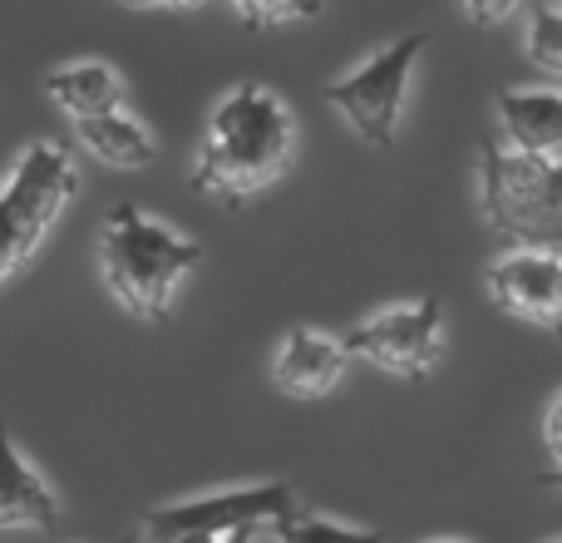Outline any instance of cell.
Segmentation results:
<instances>
[{"instance_id": "20", "label": "cell", "mask_w": 562, "mask_h": 543, "mask_svg": "<svg viewBox=\"0 0 562 543\" xmlns=\"http://www.w3.org/2000/svg\"><path fill=\"white\" fill-rule=\"evenodd\" d=\"M257 539V529H243V534H227L223 543H252Z\"/></svg>"}, {"instance_id": "5", "label": "cell", "mask_w": 562, "mask_h": 543, "mask_svg": "<svg viewBox=\"0 0 562 543\" xmlns=\"http://www.w3.org/2000/svg\"><path fill=\"white\" fill-rule=\"evenodd\" d=\"M296 489L286 479L267 485L223 489V495H198L178 505H158L144 514V543H173V539H227L243 529H272L286 514H296Z\"/></svg>"}, {"instance_id": "19", "label": "cell", "mask_w": 562, "mask_h": 543, "mask_svg": "<svg viewBox=\"0 0 562 543\" xmlns=\"http://www.w3.org/2000/svg\"><path fill=\"white\" fill-rule=\"evenodd\" d=\"M514 15V5H498V10H469V20H479V25H498V20Z\"/></svg>"}, {"instance_id": "2", "label": "cell", "mask_w": 562, "mask_h": 543, "mask_svg": "<svg viewBox=\"0 0 562 543\" xmlns=\"http://www.w3.org/2000/svg\"><path fill=\"white\" fill-rule=\"evenodd\" d=\"M198 263H203V247L193 237L154 223L134 203H119L99 237V272H104L109 297L144 321L168 317L178 287Z\"/></svg>"}, {"instance_id": "3", "label": "cell", "mask_w": 562, "mask_h": 543, "mask_svg": "<svg viewBox=\"0 0 562 543\" xmlns=\"http://www.w3.org/2000/svg\"><path fill=\"white\" fill-rule=\"evenodd\" d=\"M479 203L518 247L562 243V158H524L498 138L479 144Z\"/></svg>"}, {"instance_id": "24", "label": "cell", "mask_w": 562, "mask_h": 543, "mask_svg": "<svg viewBox=\"0 0 562 543\" xmlns=\"http://www.w3.org/2000/svg\"><path fill=\"white\" fill-rule=\"evenodd\" d=\"M553 543H562V539H553Z\"/></svg>"}, {"instance_id": "13", "label": "cell", "mask_w": 562, "mask_h": 543, "mask_svg": "<svg viewBox=\"0 0 562 543\" xmlns=\"http://www.w3.org/2000/svg\"><path fill=\"white\" fill-rule=\"evenodd\" d=\"M75 134H79V144H85L89 154H94L99 164H109V168H148L154 164V154H158L154 134H148L134 114H124V109L79 119Z\"/></svg>"}, {"instance_id": "11", "label": "cell", "mask_w": 562, "mask_h": 543, "mask_svg": "<svg viewBox=\"0 0 562 543\" xmlns=\"http://www.w3.org/2000/svg\"><path fill=\"white\" fill-rule=\"evenodd\" d=\"M5 529L55 534L59 529V499H55V489L35 475V465L15 450L5 420H0V534H5Z\"/></svg>"}, {"instance_id": "10", "label": "cell", "mask_w": 562, "mask_h": 543, "mask_svg": "<svg viewBox=\"0 0 562 543\" xmlns=\"http://www.w3.org/2000/svg\"><path fill=\"white\" fill-rule=\"evenodd\" d=\"M498 144L524 158H562V89H498Z\"/></svg>"}, {"instance_id": "16", "label": "cell", "mask_w": 562, "mask_h": 543, "mask_svg": "<svg viewBox=\"0 0 562 543\" xmlns=\"http://www.w3.org/2000/svg\"><path fill=\"white\" fill-rule=\"evenodd\" d=\"M35 257V243H30L25 233H20V223L10 218V208H5V198H0V281H10L20 267Z\"/></svg>"}, {"instance_id": "14", "label": "cell", "mask_w": 562, "mask_h": 543, "mask_svg": "<svg viewBox=\"0 0 562 543\" xmlns=\"http://www.w3.org/2000/svg\"><path fill=\"white\" fill-rule=\"evenodd\" d=\"M277 543H385L380 529H360V524H340V519H321V514H286L281 524H272Z\"/></svg>"}, {"instance_id": "21", "label": "cell", "mask_w": 562, "mask_h": 543, "mask_svg": "<svg viewBox=\"0 0 562 543\" xmlns=\"http://www.w3.org/2000/svg\"><path fill=\"white\" fill-rule=\"evenodd\" d=\"M173 543H223V539H198V534H193V539H173Z\"/></svg>"}, {"instance_id": "4", "label": "cell", "mask_w": 562, "mask_h": 543, "mask_svg": "<svg viewBox=\"0 0 562 543\" xmlns=\"http://www.w3.org/2000/svg\"><path fill=\"white\" fill-rule=\"evenodd\" d=\"M429 35L425 30H409V35L390 40L385 49L356 65L346 79H330L326 85V104L340 109L356 138H366L370 148H395L400 138V119H405V95L409 79H415V65L425 55Z\"/></svg>"}, {"instance_id": "17", "label": "cell", "mask_w": 562, "mask_h": 543, "mask_svg": "<svg viewBox=\"0 0 562 543\" xmlns=\"http://www.w3.org/2000/svg\"><path fill=\"white\" fill-rule=\"evenodd\" d=\"M237 15H243V25L262 30V25H291V20H316L321 5H243Z\"/></svg>"}, {"instance_id": "15", "label": "cell", "mask_w": 562, "mask_h": 543, "mask_svg": "<svg viewBox=\"0 0 562 543\" xmlns=\"http://www.w3.org/2000/svg\"><path fill=\"white\" fill-rule=\"evenodd\" d=\"M528 59L548 75H562V10L533 5V25H528Z\"/></svg>"}, {"instance_id": "18", "label": "cell", "mask_w": 562, "mask_h": 543, "mask_svg": "<svg viewBox=\"0 0 562 543\" xmlns=\"http://www.w3.org/2000/svg\"><path fill=\"white\" fill-rule=\"evenodd\" d=\"M543 440H548V455H553L558 475H562V396L548 406V420H543Z\"/></svg>"}, {"instance_id": "12", "label": "cell", "mask_w": 562, "mask_h": 543, "mask_svg": "<svg viewBox=\"0 0 562 543\" xmlns=\"http://www.w3.org/2000/svg\"><path fill=\"white\" fill-rule=\"evenodd\" d=\"M45 95L55 99V109H65L69 119H94V114H114L124 104V79L114 65L99 59H79V65H59L45 75Z\"/></svg>"}, {"instance_id": "1", "label": "cell", "mask_w": 562, "mask_h": 543, "mask_svg": "<svg viewBox=\"0 0 562 543\" xmlns=\"http://www.w3.org/2000/svg\"><path fill=\"white\" fill-rule=\"evenodd\" d=\"M296 158V119L277 89L243 79L223 95L198 144L193 188L217 203H247L267 193Z\"/></svg>"}, {"instance_id": "22", "label": "cell", "mask_w": 562, "mask_h": 543, "mask_svg": "<svg viewBox=\"0 0 562 543\" xmlns=\"http://www.w3.org/2000/svg\"><path fill=\"white\" fill-rule=\"evenodd\" d=\"M445 543H474V539H445Z\"/></svg>"}, {"instance_id": "7", "label": "cell", "mask_w": 562, "mask_h": 543, "mask_svg": "<svg viewBox=\"0 0 562 543\" xmlns=\"http://www.w3.org/2000/svg\"><path fill=\"white\" fill-rule=\"evenodd\" d=\"M75 188H79V174L65 144H30L15 158L10 178L0 184V198H5L10 218L20 223V233L40 247L49 228L59 223L65 203L75 198Z\"/></svg>"}, {"instance_id": "6", "label": "cell", "mask_w": 562, "mask_h": 543, "mask_svg": "<svg viewBox=\"0 0 562 543\" xmlns=\"http://www.w3.org/2000/svg\"><path fill=\"white\" fill-rule=\"evenodd\" d=\"M445 301L439 297H419V301H395V307L366 317L360 326H350L346 336V356L350 361H370L375 370L400 380H425L429 370L445 356Z\"/></svg>"}, {"instance_id": "8", "label": "cell", "mask_w": 562, "mask_h": 543, "mask_svg": "<svg viewBox=\"0 0 562 543\" xmlns=\"http://www.w3.org/2000/svg\"><path fill=\"white\" fill-rule=\"evenodd\" d=\"M488 297L498 311L562 336V253L553 247H514L488 267Z\"/></svg>"}, {"instance_id": "9", "label": "cell", "mask_w": 562, "mask_h": 543, "mask_svg": "<svg viewBox=\"0 0 562 543\" xmlns=\"http://www.w3.org/2000/svg\"><path fill=\"white\" fill-rule=\"evenodd\" d=\"M346 366H350L346 341L326 336V331H316V326H296L277 346L272 380L281 396H291V400H321L340 386Z\"/></svg>"}, {"instance_id": "23", "label": "cell", "mask_w": 562, "mask_h": 543, "mask_svg": "<svg viewBox=\"0 0 562 543\" xmlns=\"http://www.w3.org/2000/svg\"><path fill=\"white\" fill-rule=\"evenodd\" d=\"M119 543H134V539H119Z\"/></svg>"}]
</instances>
